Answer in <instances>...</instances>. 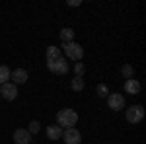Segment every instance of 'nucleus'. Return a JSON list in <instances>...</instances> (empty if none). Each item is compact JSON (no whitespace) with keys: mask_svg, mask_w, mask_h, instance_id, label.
Listing matches in <instances>:
<instances>
[{"mask_svg":"<svg viewBox=\"0 0 146 144\" xmlns=\"http://www.w3.org/2000/svg\"><path fill=\"white\" fill-rule=\"evenodd\" d=\"M144 119V107L142 105H131L129 109H127V121L131 123V125H136V123H140Z\"/></svg>","mask_w":146,"mask_h":144,"instance_id":"20e7f679","label":"nucleus"},{"mask_svg":"<svg viewBox=\"0 0 146 144\" xmlns=\"http://www.w3.org/2000/svg\"><path fill=\"white\" fill-rule=\"evenodd\" d=\"M62 51L66 58H72V60H82L84 58V47L76 41H68V43H62Z\"/></svg>","mask_w":146,"mask_h":144,"instance_id":"f03ea898","label":"nucleus"},{"mask_svg":"<svg viewBox=\"0 0 146 144\" xmlns=\"http://www.w3.org/2000/svg\"><path fill=\"white\" fill-rule=\"evenodd\" d=\"M56 123L60 129H72L78 123V113L74 109H60L56 113Z\"/></svg>","mask_w":146,"mask_h":144,"instance_id":"f257e3e1","label":"nucleus"},{"mask_svg":"<svg viewBox=\"0 0 146 144\" xmlns=\"http://www.w3.org/2000/svg\"><path fill=\"white\" fill-rule=\"evenodd\" d=\"M84 72H86V64H84V62H76V64H74V74L78 78H82Z\"/></svg>","mask_w":146,"mask_h":144,"instance_id":"6ab92c4d","label":"nucleus"},{"mask_svg":"<svg viewBox=\"0 0 146 144\" xmlns=\"http://www.w3.org/2000/svg\"><path fill=\"white\" fill-rule=\"evenodd\" d=\"M62 140H64V144H80L82 142V134H80L78 129H64L62 131Z\"/></svg>","mask_w":146,"mask_h":144,"instance_id":"423d86ee","label":"nucleus"},{"mask_svg":"<svg viewBox=\"0 0 146 144\" xmlns=\"http://www.w3.org/2000/svg\"><path fill=\"white\" fill-rule=\"evenodd\" d=\"M121 74H123V78L131 80V78L135 76V70H133V66H131V64H125V66L121 68Z\"/></svg>","mask_w":146,"mask_h":144,"instance_id":"dca6fc26","label":"nucleus"},{"mask_svg":"<svg viewBox=\"0 0 146 144\" xmlns=\"http://www.w3.org/2000/svg\"><path fill=\"white\" fill-rule=\"evenodd\" d=\"M125 92H127V94H133V96L140 94V82L135 80V78L127 80V82H125Z\"/></svg>","mask_w":146,"mask_h":144,"instance_id":"9d476101","label":"nucleus"},{"mask_svg":"<svg viewBox=\"0 0 146 144\" xmlns=\"http://www.w3.org/2000/svg\"><path fill=\"white\" fill-rule=\"evenodd\" d=\"M47 68H49L53 74L64 76V74H68V70H70V64H68V60L64 56H60V58H56V60H47Z\"/></svg>","mask_w":146,"mask_h":144,"instance_id":"7ed1b4c3","label":"nucleus"},{"mask_svg":"<svg viewBox=\"0 0 146 144\" xmlns=\"http://www.w3.org/2000/svg\"><path fill=\"white\" fill-rule=\"evenodd\" d=\"M14 144H29L31 142V134L27 129H16L14 131Z\"/></svg>","mask_w":146,"mask_h":144,"instance_id":"6e6552de","label":"nucleus"},{"mask_svg":"<svg viewBox=\"0 0 146 144\" xmlns=\"http://www.w3.org/2000/svg\"><path fill=\"white\" fill-rule=\"evenodd\" d=\"M10 78H12V84H25L27 82V72L25 68H16L10 72Z\"/></svg>","mask_w":146,"mask_h":144,"instance_id":"1a4fd4ad","label":"nucleus"},{"mask_svg":"<svg viewBox=\"0 0 146 144\" xmlns=\"http://www.w3.org/2000/svg\"><path fill=\"white\" fill-rule=\"evenodd\" d=\"M0 96H2L4 100H8V101H14L18 98V86L12 84V82L2 84V86H0Z\"/></svg>","mask_w":146,"mask_h":144,"instance_id":"39448f33","label":"nucleus"},{"mask_svg":"<svg viewBox=\"0 0 146 144\" xmlns=\"http://www.w3.org/2000/svg\"><path fill=\"white\" fill-rule=\"evenodd\" d=\"M96 92H98V96H100V98H107V96H109V90H107L105 84H98Z\"/></svg>","mask_w":146,"mask_h":144,"instance_id":"f3484780","label":"nucleus"},{"mask_svg":"<svg viewBox=\"0 0 146 144\" xmlns=\"http://www.w3.org/2000/svg\"><path fill=\"white\" fill-rule=\"evenodd\" d=\"M82 2L80 0H68V6H80Z\"/></svg>","mask_w":146,"mask_h":144,"instance_id":"aec40b11","label":"nucleus"},{"mask_svg":"<svg viewBox=\"0 0 146 144\" xmlns=\"http://www.w3.org/2000/svg\"><path fill=\"white\" fill-rule=\"evenodd\" d=\"M27 131H29V134H35L41 131V123L39 121H31L29 123V127H27Z\"/></svg>","mask_w":146,"mask_h":144,"instance_id":"a211bd4d","label":"nucleus"},{"mask_svg":"<svg viewBox=\"0 0 146 144\" xmlns=\"http://www.w3.org/2000/svg\"><path fill=\"white\" fill-rule=\"evenodd\" d=\"M60 39H62V43L74 41V29L72 27H62L60 29Z\"/></svg>","mask_w":146,"mask_h":144,"instance_id":"f8f14e48","label":"nucleus"},{"mask_svg":"<svg viewBox=\"0 0 146 144\" xmlns=\"http://www.w3.org/2000/svg\"><path fill=\"white\" fill-rule=\"evenodd\" d=\"M107 105H109V109H113V111L123 109L125 107L123 94H109V96H107Z\"/></svg>","mask_w":146,"mask_h":144,"instance_id":"0eeeda50","label":"nucleus"},{"mask_svg":"<svg viewBox=\"0 0 146 144\" xmlns=\"http://www.w3.org/2000/svg\"><path fill=\"white\" fill-rule=\"evenodd\" d=\"M70 88L74 90V92H82V90H84V80H82V78H72V82H70Z\"/></svg>","mask_w":146,"mask_h":144,"instance_id":"2eb2a0df","label":"nucleus"},{"mask_svg":"<svg viewBox=\"0 0 146 144\" xmlns=\"http://www.w3.org/2000/svg\"><path fill=\"white\" fill-rule=\"evenodd\" d=\"M47 60H56V58H60V49L55 47V45H51V47H47Z\"/></svg>","mask_w":146,"mask_h":144,"instance_id":"ddd939ff","label":"nucleus"},{"mask_svg":"<svg viewBox=\"0 0 146 144\" xmlns=\"http://www.w3.org/2000/svg\"><path fill=\"white\" fill-rule=\"evenodd\" d=\"M45 133H47V136H49V140H58V138H62V129H60L58 125H49Z\"/></svg>","mask_w":146,"mask_h":144,"instance_id":"9b49d317","label":"nucleus"},{"mask_svg":"<svg viewBox=\"0 0 146 144\" xmlns=\"http://www.w3.org/2000/svg\"><path fill=\"white\" fill-rule=\"evenodd\" d=\"M6 82H10V68L6 64H0V86Z\"/></svg>","mask_w":146,"mask_h":144,"instance_id":"4468645a","label":"nucleus"}]
</instances>
